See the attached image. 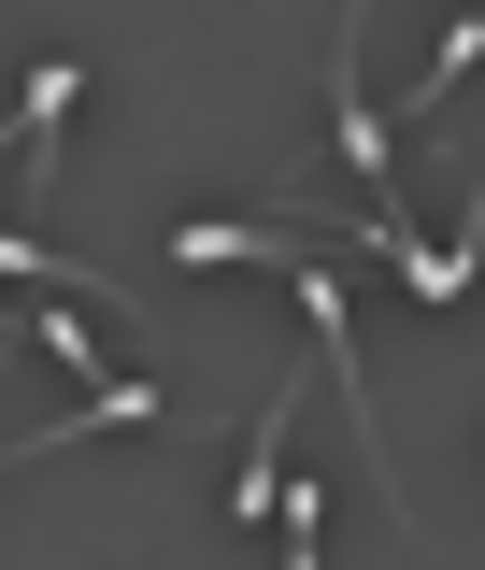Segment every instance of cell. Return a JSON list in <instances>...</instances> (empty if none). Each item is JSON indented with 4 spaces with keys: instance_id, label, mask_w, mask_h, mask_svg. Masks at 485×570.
I'll return each instance as SVG.
<instances>
[{
    "instance_id": "obj_1",
    "label": "cell",
    "mask_w": 485,
    "mask_h": 570,
    "mask_svg": "<svg viewBox=\"0 0 485 570\" xmlns=\"http://www.w3.org/2000/svg\"><path fill=\"white\" fill-rule=\"evenodd\" d=\"M272 456H285V400H272V414H258V456H243V499H229V513H243V528H272V485H285Z\"/></svg>"
},
{
    "instance_id": "obj_2",
    "label": "cell",
    "mask_w": 485,
    "mask_h": 570,
    "mask_svg": "<svg viewBox=\"0 0 485 570\" xmlns=\"http://www.w3.org/2000/svg\"><path fill=\"white\" fill-rule=\"evenodd\" d=\"M386 272L415 285V299H457V285H472V243H443V257H428V243H400V257H386Z\"/></svg>"
}]
</instances>
